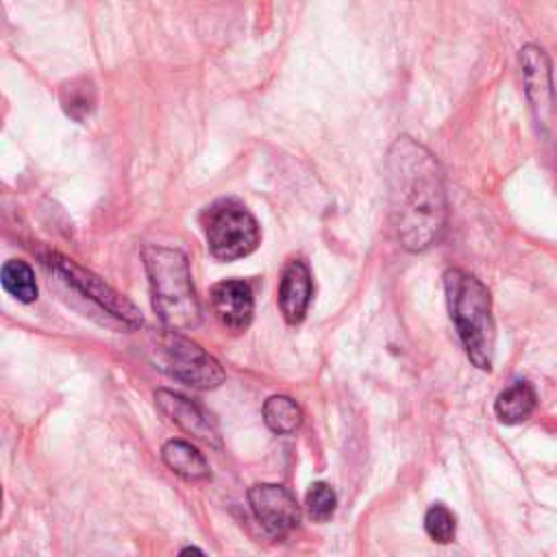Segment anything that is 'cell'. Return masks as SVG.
<instances>
[{
    "label": "cell",
    "instance_id": "13",
    "mask_svg": "<svg viewBox=\"0 0 557 557\" xmlns=\"http://www.w3.org/2000/svg\"><path fill=\"white\" fill-rule=\"evenodd\" d=\"M535 405H537V396L533 385L527 381H516L498 394L494 403V411L500 422L520 424L535 411Z\"/></svg>",
    "mask_w": 557,
    "mask_h": 557
},
{
    "label": "cell",
    "instance_id": "10",
    "mask_svg": "<svg viewBox=\"0 0 557 557\" xmlns=\"http://www.w3.org/2000/svg\"><path fill=\"white\" fill-rule=\"evenodd\" d=\"M209 300L213 315L226 331L242 333L250 326L255 313V298L246 281L226 278L215 283L209 292Z\"/></svg>",
    "mask_w": 557,
    "mask_h": 557
},
{
    "label": "cell",
    "instance_id": "8",
    "mask_svg": "<svg viewBox=\"0 0 557 557\" xmlns=\"http://www.w3.org/2000/svg\"><path fill=\"white\" fill-rule=\"evenodd\" d=\"M255 518L274 537H285L300 522V507L292 492L276 483H257L248 490Z\"/></svg>",
    "mask_w": 557,
    "mask_h": 557
},
{
    "label": "cell",
    "instance_id": "1",
    "mask_svg": "<svg viewBox=\"0 0 557 557\" xmlns=\"http://www.w3.org/2000/svg\"><path fill=\"white\" fill-rule=\"evenodd\" d=\"M389 222L409 252L431 248L446 228L448 202L444 172L433 152L403 135L387 152Z\"/></svg>",
    "mask_w": 557,
    "mask_h": 557
},
{
    "label": "cell",
    "instance_id": "15",
    "mask_svg": "<svg viewBox=\"0 0 557 557\" xmlns=\"http://www.w3.org/2000/svg\"><path fill=\"white\" fill-rule=\"evenodd\" d=\"M263 420H265L270 431H274L278 435H289L300 426L302 409L294 398L276 394V396H270L265 400Z\"/></svg>",
    "mask_w": 557,
    "mask_h": 557
},
{
    "label": "cell",
    "instance_id": "9",
    "mask_svg": "<svg viewBox=\"0 0 557 557\" xmlns=\"http://www.w3.org/2000/svg\"><path fill=\"white\" fill-rule=\"evenodd\" d=\"M154 405L157 409L172 422L176 424L183 433L209 444V446H220V431L215 420L194 400L170 392V389H157L154 392Z\"/></svg>",
    "mask_w": 557,
    "mask_h": 557
},
{
    "label": "cell",
    "instance_id": "2",
    "mask_svg": "<svg viewBox=\"0 0 557 557\" xmlns=\"http://www.w3.org/2000/svg\"><path fill=\"white\" fill-rule=\"evenodd\" d=\"M141 259L150 281L152 309L170 331H189L200 324V305L191 285L187 257L178 248L144 246Z\"/></svg>",
    "mask_w": 557,
    "mask_h": 557
},
{
    "label": "cell",
    "instance_id": "6",
    "mask_svg": "<svg viewBox=\"0 0 557 557\" xmlns=\"http://www.w3.org/2000/svg\"><path fill=\"white\" fill-rule=\"evenodd\" d=\"M46 265H50L57 274H61L74 289H78L83 296L91 298L98 307H102L107 313H111L113 318L122 320L128 326H139L141 324V313L139 309L124 298L120 292H115L111 285H107L100 276H96L94 272L81 268L78 263H74L67 257H61L57 252L48 255Z\"/></svg>",
    "mask_w": 557,
    "mask_h": 557
},
{
    "label": "cell",
    "instance_id": "5",
    "mask_svg": "<svg viewBox=\"0 0 557 557\" xmlns=\"http://www.w3.org/2000/svg\"><path fill=\"white\" fill-rule=\"evenodd\" d=\"M150 355L159 370L185 385L213 389L224 381V370L218 359L176 331H157L150 337Z\"/></svg>",
    "mask_w": 557,
    "mask_h": 557
},
{
    "label": "cell",
    "instance_id": "11",
    "mask_svg": "<svg viewBox=\"0 0 557 557\" xmlns=\"http://www.w3.org/2000/svg\"><path fill=\"white\" fill-rule=\"evenodd\" d=\"M311 272L302 259H292L281 276L278 309L289 324L302 322L311 300Z\"/></svg>",
    "mask_w": 557,
    "mask_h": 557
},
{
    "label": "cell",
    "instance_id": "18",
    "mask_svg": "<svg viewBox=\"0 0 557 557\" xmlns=\"http://www.w3.org/2000/svg\"><path fill=\"white\" fill-rule=\"evenodd\" d=\"M335 503H337V496H335L333 487L329 483H324V481L311 483L307 494H305L307 513L315 522H326L333 516V511H335Z\"/></svg>",
    "mask_w": 557,
    "mask_h": 557
},
{
    "label": "cell",
    "instance_id": "16",
    "mask_svg": "<svg viewBox=\"0 0 557 557\" xmlns=\"http://www.w3.org/2000/svg\"><path fill=\"white\" fill-rule=\"evenodd\" d=\"M2 287L20 302H33L37 298V283L30 265L22 259H9L0 272Z\"/></svg>",
    "mask_w": 557,
    "mask_h": 557
},
{
    "label": "cell",
    "instance_id": "12",
    "mask_svg": "<svg viewBox=\"0 0 557 557\" xmlns=\"http://www.w3.org/2000/svg\"><path fill=\"white\" fill-rule=\"evenodd\" d=\"M163 463L185 481H205L209 479L207 459L198 448L185 440H168L161 448Z\"/></svg>",
    "mask_w": 557,
    "mask_h": 557
},
{
    "label": "cell",
    "instance_id": "17",
    "mask_svg": "<svg viewBox=\"0 0 557 557\" xmlns=\"http://www.w3.org/2000/svg\"><path fill=\"white\" fill-rule=\"evenodd\" d=\"M455 529H457L455 516H453V511L446 505L435 503V505H431L426 509V513H424V531H426V535L433 542H437V544L453 542Z\"/></svg>",
    "mask_w": 557,
    "mask_h": 557
},
{
    "label": "cell",
    "instance_id": "4",
    "mask_svg": "<svg viewBox=\"0 0 557 557\" xmlns=\"http://www.w3.org/2000/svg\"><path fill=\"white\" fill-rule=\"evenodd\" d=\"M200 224L209 252L220 261H235L250 255L261 239L255 215L237 198H220L211 202L202 211Z\"/></svg>",
    "mask_w": 557,
    "mask_h": 557
},
{
    "label": "cell",
    "instance_id": "7",
    "mask_svg": "<svg viewBox=\"0 0 557 557\" xmlns=\"http://www.w3.org/2000/svg\"><path fill=\"white\" fill-rule=\"evenodd\" d=\"M520 67L524 94L529 98L533 117L540 131L548 135V128H555L557 124V100L550 76V59L540 46L527 44L524 48H520Z\"/></svg>",
    "mask_w": 557,
    "mask_h": 557
},
{
    "label": "cell",
    "instance_id": "14",
    "mask_svg": "<svg viewBox=\"0 0 557 557\" xmlns=\"http://www.w3.org/2000/svg\"><path fill=\"white\" fill-rule=\"evenodd\" d=\"M59 102L67 117L85 122L96 109V85L87 76H76L59 87Z\"/></svg>",
    "mask_w": 557,
    "mask_h": 557
},
{
    "label": "cell",
    "instance_id": "3",
    "mask_svg": "<svg viewBox=\"0 0 557 557\" xmlns=\"http://www.w3.org/2000/svg\"><path fill=\"white\" fill-rule=\"evenodd\" d=\"M444 289L466 355L479 370H490L496 335L487 287L476 276L450 268L444 272Z\"/></svg>",
    "mask_w": 557,
    "mask_h": 557
},
{
    "label": "cell",
    "instance_id": "19",
    "mask_svg": "<svg viewBox=\"0 0 557 557\" xmlns=\"http://www.w3.org/2000/svg\"><path fill=\"white\" fill-rule=\"evenodd\" d=\"M178 557H207L200 548H196V546H185L181 553H178Z\"/></svg>",
    "mask_w": 557,
    "mask_h": 557
}]
</instances>
